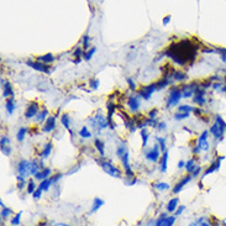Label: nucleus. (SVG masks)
Listing matches in <instances>:
<instances>
[{"mask_svg":"<svg viewBox=\"0 0 226 226\" xmlns=\"http://www.w3.org/2000/svg\"><path fill=\"white\" fill-rule=\"evenodd\" d=\"M164 55L168 56L178 66H184L187 62H193L195 55H197V46H194L192 41L184 40L179 43L172 45L164 52Z\"/></svg>","mask_w":226,"mask_h":226,"instance_id":"obj_1","label":"nucleus"},{"mask_svg":"<svg viewBox=\"0 0 226 226\" xmlns=\"http://www.w3.org/2000/svg\"><path fill=\"white\" fill-rule=\"evenodd\" d=\"M225 129H226V124H225V121L221 119V116L217 115V116H216V121H215V124H214L212 126L210 127V132L212 134L214 137L220 139V137L222 136V134H224V131H225Z\"/></svg>","mask_w":226,"mask_h":226,"instance_id":"obj_2","label":"nucleus"},{"mask_svg":"<svg viewBox=\"0 0 226 226\" xmlns=\"http://www.w3.org/2000/svg\"><path fill=\"white\" fill-rule=\"evenodd\" d=\"M182 89L179 88H172L171 89V93H169V98H168V102H167V108H173L176 106L178 103H179V100L182 99Z\"/></svg>","mask_w":226,"mask_h":226,"instance_id":"obj_3","label":"nucleus"},{"mask_svg":"<svg viewBox=\"0 0 226 226\" xmlns=\"http://www.w3.org/2000/svg\"><path fill=\"white\" fill-rule=\"evenodd\" d=\"M100 166H102V168L105 171V173H108L109 176L114 177V178H120L121 177L120 171H119L116 167H114L112 163L108 162V161H103V162H100Z\"/></svg>","mask_w":226,"mask_h":226,"instance_id":"obj_4","label":"nucleus"},{"mask_svg":"<svg viewBox=\"0 0 226 226\" xmlns=\"http://www.w3.org/2000/svg\"><path fill=\"white\" fill-rule=\"evenodd\" d=\"M26 64L28 67L33 68L35 70H37V72H42V73H46V74H50L51 73V68L47 66V64H43L42 61L40 62H32V61H27Z\"/></svg>","mask_w":226,"mask_h":226,"instance_id":"obj_5","label":"nucleus"},{"mask_svg":"<svg viewBox=\"0 0 226 226\" xmlns=\"http://www.w3.org/2000/svg\"><path fill=\"white\" fill-rule=\"evenodd\" d=\"M157 89V84H150V85H146L141 89V90L139 92V97L142 98V99H145V100H148L151 97H152V94L154 93V90Z\"/></svg>","mask_w":226,"mask_h":226,"instance_id":"obj_6","label":"nucleus"},{"mask_svg":"<svg viewBox=\"0 0 226 226\" xmlns=\"http://www.w3.org/2000/svg\"><path fill=\"white\" fill-rule=\"evenodd\" d=\"M198 89V85L195 83H192V84H185L182 87V95L183 98H190L192 95H194L195 90Z\"/></svg>","mask_w":226,"mask_h":226,"instance_id":"obj_7","label":"nucleus"},{"mask_svg":"<svg viewBox=\"0 0 226 226\" xmlns=\"http://www.w3.org/2000/svg\"><path fill=\"white\" fill-rule=\"evenodd\" d=\"M159 152H161L159 145H154L153 150L148 151V152L146 153V158H147L148 161H151V162H157L158 158H159V154H161Z\"/></svg>","mask_w":226,"mask_h":226,"instance_id":"obj_8","label":"nucleus"},{"mask_svg":"<svg viewBox=\"0 0 226 226\" xmlns=\"http://www.w3.org/2000/svg\"><path fill=\"white\" fill-rule=\"evenodd\" d=\"M37 114H38V104L37 103H31L27 106V109L25 111V117L26 119H32L33 116H37Z\"/></svg>","mask_w":226,"mask_h":226,"instance_id":"obj_9","label":"nucleus"},{"mask_svg":"<svg viewBox=\"0 0 226 226\" xmlns=\"http://www.w3.org/2000/svg\"><path fill=\"white\" fill-rule=\"evenodd\" d=\"M92 125H94V126H97L98 125V127H99V131L102 129H105V127H108L109 126V121L108 120H105V117H103L102 115H95V117L93 119V124Z\"/></svg>","mask_w":226,"mask_h":226,"instance_id":"obj_10","label":"nucleus"},{"mask_svg":"<svg viewBox=\"0 0 226 226\" xmlns=\"http://www.w3.org/2000/svg\"><path fill=\"white\" fill-rule=\"evenodd\" d=\"M55 129H56V117H55V116H50V117L46 120L45 125H43L42 132H45V134L52 132Z\"/></svg>","mask_w":226,"mask_h":226,"instance_id":"obj_11","label":"nucleus"},{"mask_svg":"<svg viewBox=\"0 0 226 226\" xmlns=\"http://www.w3.org/2000/svg\"><path fill=\"white\" fill-rule=\"evenodd\" d=\"M129 157H130V154L129 152H125L122 156H121V161H122V166H124V169L125 172H126V176L127 177H132L134 173H132V171H131V167H130V163H129Z\"/></svg>","mask_w":226,"mask_h":226,"instance_id":"obj_12","label":"nucleus"},{"mask_svg":"<svg viewBox=\"0 0 226 226\" xmlns=\"http://www.w3.org/2000/svg\"><path fill=\"white\" fill-rule=\"evenodd\" d=\"M17 172H19V176H22V177L30 174V163L25 159L20 161L19 166H17Z\"/></svg>","mask_w":226,"mask_h":226,"instance_id":"obj_13","label":"nucleus"},{"mask_svg":"<svg viewBox=\"0 0 226 226\" xmlns=\"http://www.w3.org/2000/svg\"><path fill=\"white\" fill-rule=\"evenodd\" d=\"M127 105H129L130 110H131L132 112L139 111V109H140V100H139V98L136 97V95H131V97L129 98V100H127Z\"/></svg>","mask_w":226,"mask_h":226,"instance_id":"obj_14","label":"nucleus"},{"mask_svg":"<svg viewBox=\"0 0 226 226\" xmlns=\"http://www.w3.org/2000/svg\"><path fill=\"white\" fill-rule=\"evenodd\" d=\"M176 221L174 216H164V217H159V220H157L154 225L156 226H172Z\"/></svg>","mask_w":226,"mask_h":226,"instance_id":"obj_15","label":"nucleus"},{"mask_svg":"<svg viewBox=\"0 0 226 226\" xmlns=\"http://www.w3.org/2000/svg\"><path fill=\"white\" fill-rule=\"evenodd\" d=\"M192 178H193V176H187L185 178H183L182 181L178 182V183H177V185L173 188V193H174V194L181 193V192H182V189L184 188V185H185L187 183H189L190 181H192Z\"/></svg>","mask_w":226,"mask_h":226,"instance_id":"obj_16","label":"nucleus"},{"mask_svg":"<svg viewBox=\"0 0 226 226\" xmlns=\"http://www.w3.org/2000/svg\"><path fill=\"white\" fill-rule=\"evenodd\" d=\"M193 102H194V104H198V105H204V104H205L204 90H200V89L198 88L197 90H195V93H194Z\"/></svg>","mask_w":226,"mask_h":226,"instance_id":"obj_17","label":"nucleus"},{"mask_svg":"<svg viewBox=\"0 0 226 226\" xmlns=\"http://www.w3.org/2000/svg\"><path fill=\"white\" fill-rule=\"evenodd\" d=\"M1 83H3V97H4V98L13 97V95H14V90H13V88H11L10 83L4 82V79H1Z\"/></svg>","mask_w":226,"mask_h":226,"instance_id":"obj_18","label":"nucleus"},{"mask_svg":"<svg viewBox=\"0 0 226 226\" xmlns=\"http://www.w3.org/2000/svg\"><path fill=\"white\" fill-rule=\"evenodd\" d=\"M206 139H208V131H204L203 134H201L200 139H199V144H198V146L200 147V150L206 151L208 148H209V144H208Z\"/></svg>","mask_w":226,"mask_h":226,"instance_id":"obj_19","label":"nucleus"},{"mask_svg":"<svg viewBox=\"0 0 226 226\" xmlns=\"http://www.w3.org/2000/svg\"><path fill=\"white\" fill-rule=\"evenodd\" d=\"M51 176V169L50 168H42V171H38L36 174H35V178L38 181H43L46 178H48Z\"/></svg>","mask_w":226,"mask_h":226,"instance_id":"obj_20","label":"nucleus"},{"mask_svg":"<svg viewBox=\"0 0 226 226\" xmlns=\"http://www.w3.org/2000/svg\"><path fill=\"white\" fill-rule=\"evenodd\" d=\"M5 109H6L8 114L11 115L14 114V110H15V99H14V95L11 97L10 99L6 100V104H5Z\"/></svg>","mask_w":226,"mask_h":226,"instance_id":"obj_21","label":"nucleus"},{"mask_svg":"<svg viewBox=\"0 0 226 226\" xmlns=\"http://www.w3.org/2000/svg\"><path fill=\"white\" fill-rule=\"evenodd\" d=\"M104 205V200L103 199H100V198H95L94 201H93V208L90 209V214L93 212H97L100 208H102Z\"/></svg>","mask_w":226,"mask_h":226,"instance_id":"obj_22","label":"nucleus"},{"mask_svg":"<svg viewBox=\"0 0 226 226\" xmlns=\"http://www.w3.org/2000/svg\"><path fill=\"white\" fill-rule=\"evenodd\" d=\"M167 162H168V151L166 150L162 154V159H161V172L162 173L167 171Z\"/></svg>","mask_w":226,"mask_h":226,"instance_id":"obj_23","label":"nucleus"},{"mask_svg":"<svg viewBox=\"0 0 226 226\" xmlns=\"http://www.w3.org/2000/svg\"><path fill=\"white\" fill-rule=\"evenodd\" d=\"M178 203H179V199H178V198L172 199L169 203H168V205H167V211H168V212H173V211H176L177 206H178Z\"/></svg>","mask_w":226,"mask_h":226,"instance_id":"obj_24","label":"nucleus"},{"mask_svg":"<svg viewBox=\"0 0 226 226\" xmlns=\"http://www.w3.org/2000/svg\"><path fill=\"white\" fill-rule=\"evenodd\" d=\"M94 145H95V147H97V150L99 151V154L102 157H104L105 156V148H104V142H102L100 140H95L94 141Z\"/></svg>","mask_w":226,"mask_h":226,"instance_id":"obj_25","label":"nucleus"},{"mask_svg":"<svg viewBox=\"0 0 226 226\" xmlns=\"http://www.w3.org/2000/svg\"><path fill=\"white\" fill-rule=\"evenodd\" d=\"M51 152H52V144L51 142H48L46 146H45V148H43V151H42V153H41V158H47L51 154Z\"/></svg>","mask_w":226,"mask_h":226,"instance_id":"obj_26","label":"nucleus"},{"mask_svg":"<svg viewBox=\"0 0 226 226\" xmlns=\"http://www.w3.org/2000/svg\"><path fill=\"white\" fill-rule=\"evenodd\" d=\"M38 61H42L43 63H52L53 61H55V57H53L52 53H47V55L38 57Z\"/></svg>","mask_w":226,"mask_h":226,"instance_id":"obj_27","label":"nucleus"},{"mask_svg":"<svg viewBox=\"0 0 226 226\" xmlns=\"http://www.w3.org/2000/svg\"><path fill=\"white\" fill-rule=\"evenodd\" d=\"M171 83H172V82H171V79L168 78V77H164L162 80H159L158 83H156V84H157V89H163V88H166L167 85H169Z\"/></svg>","mask_w":226,"mask_h":226,"instance_id":"obj_28","label":"nucleus"},{"mask_svg":"<svg viewBox=\"0 0 226 226\" xmlns=\"http://www.w3.org/2000/svg\"><path fill=\"white\" fill-rule=\"evenodd\" d=\"M26 134H27V129L26 127H21L19 130V132H17V135H16V140L19 142H22L23 140H25Z\"/></svg>","mask_w":226,"mask_h":226,"instance_id":"obj_29","label":"nucleus"},{"mask_svg":"<svg viewBox=\"0 0 226 226\" xmlns=\"http://www.w3.org/2000/svg\"><path fill=\"white\" fill-rule=\"evenodd\" d=\"M141 137H142V146L146 147V146H147L148 137H150V134H148L145 129H142V130H141Z\"/></svg>","mask_w":226,"mask_h":226,"instance_id":"obj_30","label":"nucleus"},{"mask_svg":"<svg viewBox=\"0 0 226 226\" xmlns=\"http://www.w3.org/2000/svg\"><path fill=\"white\" fill-rule=\"evenodd\" d=\"M38 168H41L40 164H37L35 161H33V162H31V163H30V174L35 176L38 172Z\"/></svg>","mask_w":226,"mask_h":226,"instance_id":"obj_31","label":"nucleus"},{"mask_svg":"<svg viewBox=\"0 0 226 226\" xmlns=\"http://www.w3.org/2000/svg\"><path fill=\"white\" fill-rule=\"evenodd\" d=\"M61 121H62V125L64 127H66L67 130H69V124H70V119L67 114H63L62 117H61Z\"/></svg>","mask_w":226,"mask_h":226,"instance_id":"obj_32","label":"nucleus"},{"mask_svg":"<svg viewBox=\"0 0 226 226\" xmlns=\"http://www.w3.org/2000/svg\"><path fill=\"white\" fill-rule=\"evenodd\" d=\"M79 136H82L83 139H89V137H92V134L87 129V126H83V129L79 131Z\"/></svg>","mask_w":226,"mask_h":226,"instance_id":"obj_33","label":"nucleus"},{"mask_svg":"<svg viewBox=\"0 0 226 226\" xmlns=\"http://www.w3.org/2000/svg\"><path fill=\"white\" fill-rule=\"evenodd\" d=\"M173 78H174V80H177V82H182V80H184V79L187 78V74H185V73H182V72H174Z\"/></svg>","mask_w":226,"mask_h":226,"instance_id":"obj_34","label":"nucleus"},{"mask_svg":"<svg viewBox=\"0 0 226 226\" xmlns=\"http://www.w3.org/2000/svg\"><path fill=\"white\" fill-rule=\"evenodd\" d=\"M35 190H36V184H35L33 179L28 181V183H27V193L28 194H33Z\"/></svg>","mask_w":226,"mask_h":226,"instance_id":"obj_35","label":"nucleus"},{"mask_svg":"<svg viewBox=\"0 0 226 226\" xmlns=\"http://www.w3.org/2000/svg\"><path fill=\"white\" fill-rule=\"evenodd\" d=\"M95 51H97V48H95V47H93V48H90L89 51H87V52L84 53V56H83V58H84L85 61H90V58L93 57V55L95 53Z\"/></svg>","mask_w":226,"mask_h":226,"instance_id":"obj_36","label":"nucleus"},{"mask_svg":"<svg viewBox=\"0 0 226 226\" xmlns=\"http://www.w3.org/2000/svg\"><path fill=\"white\" fill-rule=\"evenodd\" d=\"M25 177H22V176H17V188H19L20 190L23 189V187H25Z\"/></svg>","mask_w":226,"mask_h":226,"instance_id":"obj_37","label":"nucleus"},{"mask_svg":"<svg viewBox=\"0 0 226 226\" xmlns=\"http://www.w3.org/2000/svg\"><path fill=\"white\" fill-rule=\"evenodd\" d=\"M11 212H13V211H11V209H9V208H6V206H4L3 209H1V219H3V220H6L8 216L10 215Z\"/></svg>","mask_w":226,"mask_h":226,"instance_id":"obj_38","label":"nucleus"},{"mask_svg":"<svg viewBox=\"0 0 226 226\" xmlns=\"http://www.w3.org/2000/svg\"><path fill=\"white\" fill-rule=\"evenodd\" d=\"M187 117H189V112H184V111H179L178 114L174 115L176 120H183V119H187Z\"/></svg>","mask_w":226,"mask_h":226,"instance_id":"obj_39","label":"nucleus"},{"mask_svg":"<svg viewBox=\"0 0 226 226\" xmlns=\"http://www.w3.org/2000/svg\"><path fill=\"white\" fill-rule=\"evenodd\" d=\"M47 114H48V111H47V109H43L42 111L40 112V114H37V116H36L37 121H43L47 117Z\"/></svg>","mask_w":226,"mask_h":226,"instance_id":"obj_40","label":"nucleus"},{"mask_svg":"<svg viewBox=\"0 0 226 226\" xmlns=\"http://www.w3.org/2000/svg\"><path fill=\"white\" fill-rule=\"evenodd\" d=\"M154 187H156V189L157 190H168L169 189V185H168V184L167 183H156V185H154Z\"/></svg>","mask_w":226,"mask_h":226,"instance_id":"obj_41","label":"nucleus"},{"mask_svg":"<svg viewBox=\"0 0 226 226\" xmlns=\"http://www.w3.org/2000/svg\"><path fill=\"white\" fill-rule=\"evenodd\" d=\"M42 192H45V190L42 189V187H41V185H38V188L35 190L33 194H32V195H33V199H40L41 195H42Z\"/></svg>","mask_w":226,"mask_h":226,"instance_id":"obj_42","label":"nucleus"},{"mask_svg":"<svg viewBox=\"0 0 226 226\" xmlns=\"http://www.w3.org/2000/svg\"><path fill=\"white\" fill-rule=\"evenodd\" d=\"M178 110H179V111H184V112H192V111H194L195 109L193 108V106H189V105H181L179 108H178Z\"/></svg>","mask_w":226,"mask_h":226,"instance_id":"obj_43","label":"nucleus"},{"mask_svg":"<svg viewBox=\"0 0 226 226\" xmlns=\"http://www.w3.org/2000/svg\"><path fill=\"white\" fill-rule=\"evenodd\" d=\"M21 215H22V212H21V211H20V212H17L16 215L13 217V220H11V224H13V225H19L20 221H21Z\"/></svg>","mask_w":226,"mask_h":226,"instance_id":"obj_44","label":"nucleus"},{"mask_svg":"<svg viewBox=\"0 0 226 226\" xmlns=\"http://www.w3.org/2000/svg\"><path fill=\"white\" fill-rule=\"evenodd\" d=\"M194 168H195V166H194V159H190V161H188V162L185 163V169L189 172H193L194 171Z\"/></svg>","mask_w":226,"mask_h":226,"instance_id":"obj_45","label":"nucleus"},{"mask_svg":"<svg viewBox=\"0 0 226 226\" xmlns=\"http://www.w3.org/2000/svg\"><path fill=\"white\" fill-rule=\"evenodd\" d=\"M158 142H159V150H161V152H164L166 151V139L158 137Z\"/></svg>","mask_w":226,"mask_h":226,"instance_id":"obj_46","label":"nucleus"},{"mask_svg":"<svg viewBox=\"0 0 226 226\" xmlns=\"http://www.w3.org/2000/svg\"><path fill=\"white\" fill-rule=\"evenodd\" d=\"M99 84H100L99 79H92L90 80V88L93 89V90H97V89L99 88Z\"/></svg>","mask_w":226,"mask_h":226,"instance_id":"obj_47","label":"nucleus"},{"mask_svg":"<svg viewBox=\"0 0 226 226\" xmlns=\"http://www.w3.org/2000/svg\"><path fill=\"white\" fill-rule=\"evenodd\" d=\"M1 152L5 154V156H10V153H11V147L8 145V146H3L1 147Z\"/></svg>","mask_w":226,"mask_h":226,"instance_id":"obj_48","label":"nucleus"},{"mask_svg":"<svg viewBox=\"0 0 226 226\" xmlns=\"http://www.w3.org/2000/svg\"><path fill=\"white\" fill-rule=\"evenodd\" d=\"M88 47H89V36L88 35H84L83 36V48L87 50Z\"/></svg>","mask_w":226,"mask_h":226,"instance_id":"obj_49","label":"nucleus"},{"mask_svg":"<svg viewBox=\"0 0 226 226\" xmlns=\"http://www.w3.org/2000/svg\"><path fill=\"white\" fill-rule=\"evenodd\" d=\"M125 152H126V151H125V146H124V145H121L120 147L117 148V151H116V153H117V156H119V157H121Z\"/></svg>","mask_w":226,"mask_h":226,"instance_id":"obj_50","label":"nucleus"},{"mask_svg":"<svg viewBox=\"0 0 226 226\" xmlns=\"http://www.w3.org/2000/svg\"><path fill=\"white\" fill-rule=\"evenodd\" d=\"M63 177V174L62 173H59V174H56V176H53L52 178H51V179H52V183L53 184H55V183H57L59 179H61V178Z\"/></svg>","mask_w":226,"mask_h":226,"instance_id":"obj_51","label":"nucleus"},{"mask_svg":"<svg viewBox=\"0 0 226 226\" xmlns=\"http://www.w3.org/2000/svg\"><path fill=\"white\" fill-rule=\"evenodd\" d=\"M10 144V140L6 137V136H3V137H1V147L3 146H8Z\"/></svg>","mask_w":226,"mask_h":226,"instance_id":"obj_52","label":"nucleus"},{"mask_svg":"<svg viewBox=\"0 0 226 226\" xmlns=\"http://www.w3.org/2000/svg\"><path fill=\"white\" fill-rule=\"evenodd\" d=\"M127 83H129L130 89H132V90H135V89H136V84H135V82H134L131 78H129V79H127Z\"/></svg>","mask_w":226,"mask_h":226,"instance_id":"obj_53","label":"nucleus"},{"mask_svg":"<svg viewBox=\"0 0 226 226\" xmlns=\"http://www.w3.org/2000/svg\"><path fill=\"white\" fill-rule=\"evenodd\" d=\"M157 109H153L151 110L150 112H148V117H151V119H156V115H157Z\"/></svg>","mask_w":226,"mask_h":226,"instance_id":"obj_54","label":"nucleus"},{"mask_svg":"<svg viewBox=\"0 0 226 226\" xmlns=\"http://www.w3.org/2000/svg\"><path fill=\"white\" fill-rule=\"evenodd\" d=\"M83 55V51H82V48H77L74 52H73V56L74 57H80Z\"/></svg>","mask_w":226,"mask_h":226,"instance_id":"obj_55","label":"nucleus"},{"mask_svg":"<svg viewBox=\"0 0 226 226\" xmlns=\"http://www.w3.org/2000/svg\"><path fill=\"white\" fill-rule=\"evenodd\" d=\"M184 210H185V206H184V205L179 206V208H178V209H177V212H176V215H181V214H182V212H183Z\"/></svg>","mask_w":226,"mask_h":226,"instance_id":"obj_56","label":"nucleus"},{"mask_svg":"<svg viewBox=\"0 0 226 226\" xmlns=\"http://www.w3.org/2000/svg\"><path fill=\"white\" fill-rule=\"evenodd\" d=\"M192 173H193V174H192V176H193V178H194V177H197V176H198V174L200 173V167H197V168H194V171L192 172Z\"/></svg>","mask_w":226,"mask_h":226,"instance_id":"obj_57","label":"nucleus"},{"mask_svg":"<svg viewBox=\"0 0 226 226\" xmlns=\"http://www.w3.org/2000/svg\"><path fill=\"white\" fill-rule=\"evenodd\" d=\"M157 126H158V129H159V130H164L166 127H167V126H166V124H164V122H158Z\"/></svg>","mask_w":226,"mask_h":226,"instance_id":"obj_58","label":"nucleus"},{"mask_svg":"<svg viewBox=\"0 0 226 226\" xmlns=\"http://www.w3.org/2000/svg\"><path fill=\"white\" fill-rule=\"evenodd\" d=\"M171 21V16H167V17H164V20H163V25H168V22Z\"/></svg>","mask_w":226,"mask_h":226,"instance_id":"obj_59","label":"nucleus"},{"mask_svg":"<svg viewBox=\"0 0 226 226\" xmlns=\"http://www.w3.org/2000/svg\"><path fill=\"white\" fill-rule=\"evenodd\" d=\"M185 167V162L184 161H179V163H178V168H183Z\"/></svg>","mask_w":226,"mask_h":226,"instance_id":"obj_60","label":"nucleus"},{"mask_svg":"<svg viewBox=\"0 0 226 226\" xmlns=\"http://www.w3.org/2000/svg\"><path fill=\"white\" fill-rule=\"evenodd\" d=\"M80 61H82V59H80V58H77V59H75V61H74V63H75V64H78V63H80Z\"/></svg>","mask_w":226,"mask_h":226,"instance_id":"obj_61","label":"nucleus"}]
</instances>
